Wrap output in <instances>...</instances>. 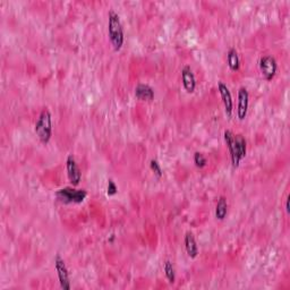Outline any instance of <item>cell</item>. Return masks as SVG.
<instances>
[{
    "label": "cell",
    "instance_id": "1",
    "mask_svg": "<svg viewBox=\"0 0 290 290\" xmlns=\"http://www.w3.org/2000/svg\"><path fill=\"white\" fill-rule=\"evenodd\" d=\"M223 137L224 142H226L228 148H229L233 166L235 168H237L241 161L246 157L247 143H246L245 137L242 134H234L231 130H224Z\"/></svg>",
    "mask_w": 290,
    "mask_h": 290
},
{
    "label": "cell",
    "instance_id": "2",
    "mask_svg": "<svg viewBox=\"0 0 290 290\" xmlns=\"http://www.w3.org/2000/svg\"><path fill=\"white\" fill-rule=\"evenodd\" d=\"M108 34L112 47L116 51H119L124 45V30L121 22V17L115 10H110L108 14Z\"/></svg>",
    "mask_w": 290,
    "mask_h": 290
},
{
    "label": "cell",
    "instance_id": "3",
    "mask_svg": "<svg viewBox=\"0 0 290 290\" xmlns=\"http://www.w3.org/2000/svg\"><path fill=\"white\" fill-rule=\"evenodd\" d=\"M36 136L42 143L47 144L52 136V118L48 109H43L34 127Z\"/></svg>",
    "mask_w": 290,
    "mask_h": 290
},
{
    "label": "cell",
    "instance_id": "4",
    "mask_svg": "<svg viewBox=\"0 0 290 290\" xmlns=\"http://www.w3.org/2000/svg\"><path fill=\"white\" fill-rule=\"evenodd\" d=\"M86 195L85 190H75L72 187H65L56 192V196L64 203H82Z\"/></svg>",
    "mask_w": 290,
    "mask_h": 290
},
{
    "label": "cell",
    "instance_id": "5",
    "mask_svg": "<svg viewBox=\"0 0 290 290\" xmlns=\"http://www.w3.org/2000/svg\"><path fill=\"white\" fill-rule=\"evenodd\" d=\"M54 267H56L58 279H59L60 287L64 290H70L71 289V281H70V273H68V269L65 263L64 259H61V256L58 255L54 257Z\"/></svg>",
    "mask_w": 290,
    "mask_h": 290
},
{
    "label": "cell",
    "instance_id": "6",
    "mask_svg": "<svg viewBox=\"0 0 290 290\" xmlns=\"http://www.w3.org/2000/svg\"><path fill=\"white\" fill-rule=\"evenodd\" d=\"M260 70L262 72V74L266 79L271 81L277 74L278 65L277 60L274 59L272 56H264L260 59Z\"/></svg>",
    "mask_w": 290,
    "mask_h": 290
},
{
    "label": "cell",
    "instance_id": "7",
    "mask_svg": "<svg viewBox=\"0 0 290 290\" xmlns=\"http://www.w3.org/2000/svg\"><path fill=\"white\" fill-rule=\"evenodd\" d=\"M66 168H67V175H68V179L72 183V186H77L81 181L82 175H81V170H79V167L76 162L75 158L72 155H68L67 160H66Z\"/></svg>",
    "mask_w": 290,
    "mask_h": 290
},
{
    "label": "cell",
    "instance_id": "8",
    "mask_svg": "<svg viewBox=\"0 0 290 290\" xmlns=\"http://www.w3.org/2000/svg\"><path fill=\"white\" fill-rule=\"evenodd\" d=\"M218 90H219L221 99H222V102L224 104L226 115L228 116V117H231V115H233L234 103H233V97H231L230 91L223 82L218 83Z\"/></svg>",
    "mask_w": 290,
    "mask_h": 290
},
{
    "label": "cell",
    "instance_id": "9",
    "mask_svg": "<svg viewBox=\"0 0 290 290\" xmlns=\"http://www.w3.org/2000/svg\"><path fill=\"white\" fill-rule=\"evenodd\" d=\"M248 100L249 96L247 90L244 86H242L238 91V108H237V116L241 121H244L247 115L248 110Z\"/></svg>",
    "mask_w": 290,
    "mask_h": 290
},
{
    "label": "cell",
    "instance_id": "10",
    "mask_svg": "<svg viewBox=\"0 0 290 290\" xmlns=\"http://www.w3.org/2000/svg\"><path fill=\"white\" fill-rule=\"evenodd\" d=\"M181 81H183V85L185 90L188 93H193L196 88V79H195L194 72L192 71L190 66H185L181 70Z\"/></svg>",
    "mask_w": 290,
    "mask_h": 290
},
{
    "label": "cell",
    "instance_id": "11",
    "mask_svg": "<svg viewBox=\"0 0 290 290\" xmlns=\"http://www.w3.org/2000/svg\"><path fill=\"white\" fill-rule=\"evenodd\" d=\"M185 248H186L188 256L192 257V259H195L197 256L198 247L194 235L191 231H187L186 235H185Z\"/></svg>",
    "mask_w": 290,
    "mask_h": 290
},
{
    "label": "cell",
    "instance_id": "12",
    "mask_svg": "<svg viewBox=\"0 0 290 290\" xmlns=\"http://www.w3.org/2000/svg\"><path fill=\"white\" fill-rule=\"evenodd\" d=\"M135 96L140 100L151 101L154 97V91L147 84H139L135 88Z\"/></svg>",
    "mask_w": 290,
    "mask_h": 290
},
{
    "label": "cell",
    "instance_id": "13",
    "mask_svg": "<svg viewBox=\"0 0 290 290\" xmlns=\"http://www.w3.org/2000/svg\"><path fill=\"white\" fill-rule=\"evenodd\" d=\"M228 212V203H227V198L224 196H220L219 199H218L217 203V208H216V217L217 219L219 220H223L227 216Z\"/></svg>",
    "mask_w": 290,
    "mask_h": 290
},
{
    "label": "cell",
    "instance_id": "14",
    "mask_svg": "<svg viewBox=\"0 0 290 290\" xmlns=\"http://www.w3.org/2000/svg\"><path fill=\"white\" fill-rule=\"evenodd\" d=\"M227 60L228 65H229V68L231 71H238L239 70V57L238 52L235 48H230L229 51L227 53Z\"/></svg>",
    "mask_w": 290,
    "mask_h": 290
},
{
    "label": "cell",
    "instance_id": "15",
    "mask_svg": "<svg viewBox=\"0 0 290 290\" xmlns=\"http://www.w3.org/2000/svg\"><path fill=\"white\" fill-rule=\"evenodd\" d=\"M165 273L166 277L168 279L170 284H173L176 280V273H175V267H173L172 263L170 261H166L165 263Z\"/></svg>",
    "mask_w": 290,
    "mask_h": 290
},
{
    "label": "cell",
    "instance_id": "16",
    "mask_svg": "<svg viewBox=\"0 0 290 290\" xmlns=\"http://www.w3.org/2000/svg\"><path fill=\"white\" fill-rule=\"evenodd\" d=\"M150 167L152 169V171L154 172V175L157 177H162L163 172H162V168L160 166V163L158 162V160H155V159H152L151 162H150Z\"/></svg>",
    "mask_w": 290,
    "mask_h": 290
},
{
    "label": "cell",
    "instance_id": "17",
    "mask_svg": "<svg viewBox=\"0 0 290 290\" xmlns=\"http://www.w3.org/2000/svg\"><path fill=\"white\" fill-rule=\"evenodd\" d=\"M194 163L198 168H203V167L206 166V159L202 153L196 152V153L194 154Z\"/></svg>",
    "mask_w": 290,
    "mask_h": 290
},
{
    "label": "cell",
    "instance_id": "18",
    "mask_svg": "<svg viewBox=\"0 0 290 290\" xmlns=\"http://www.w3.org/2000/svg\"><path fill=\"white\" fill-rule=\"evenodd\" d=\"M107 193H108L109 196H112V195H115L116 193H117V186H116L115 181L112 180V179H109Z\"/></svg>",
    "mask_w": 290,
    "mask_h": 290
},
{
    "label": "cell",
    "instance_id": "19",
    "mask_svg": "<svg viewBox=\"0 0 290 290\" xmlns=\"http://www.w3.org/2000/svg\"><path fill=\"white\" fill-rule=\"evenodd\" d=\"M286 210H287V213H289V196L287 197V201H286Z\"/></svg>",
    "mask_w": 290,
    "mask_h": 290
}]
</instances>
